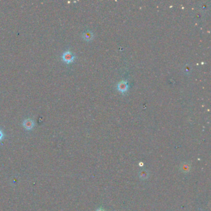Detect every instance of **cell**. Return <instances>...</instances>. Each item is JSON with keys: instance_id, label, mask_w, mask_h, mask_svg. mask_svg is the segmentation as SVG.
<instances>
[{"instance_id": "6da1fadb", "label": "cell", "mask_w": 211, "mask_h": 211, "mask_svg": "<svg viewBox=\"0 0 211 211\" xmlns=\"http://www.w3.org/2000/svg\"><path fill=\"white\" fill-rule=\"evenodd\" d=\"M76 58V55L74 54L71 52V51H70V50H66V51H64L63 53L61 55L62 60L67 64L73 63Z\"/></svg>"}, {"instance_id": "7a4b0ae2", "label": "cell", "mask_w": 211, "mask_h": 211, "mask_svg": "<svg viewBox=\"0 0 211 211\" xmlns=\"http://www.w3.org/2000/svg\"><path fill=\"white\" fill-rule=\"evenodd\" d=\"M22 126L26 130H32L35 126L34 121L31 118L25 119L22 122Z\"/></svg>"}, {"instance_id": "3957f363", "label": "cell", "mask_w": 211, "mask_h": 211, "mask_svg": "<svg viewBox=\"0 0 211 211\" xmlns=\"http://www.w3.org/2000/svg\"><path fill=\"white\" fill-rule=\"evenodd\" d=\"M117 89L119 92L122 93H125L128 91L129 89V84L126 81H120L117 85Z\"/></svg>"}, {"instance_id": "277c9868", "label": "cell", "mask_w": 211, "mask_h": 211, "mask_svg": "<svg viewBox=\"0 0 211 211\" xmlns=\"http://www.w3.org/2000/svg\"><path fill=\"white\" fill-rule=\"evenodd\" d=\"M94 33L90 31H87L82 34V38L85 41H90L94 38Z\"/></svg>"}, {"instance_id": "5b68a950", "label": "cell", "mask_w": 211, "mask_h": 211, "mask_svg": "<svg viewBox=\"0 0 211 211\" xmlns=\"http://www.w3.org/2000/svg\"><path fill=\"white\" fill-rule=\"evenodd\" d=\"M148 172L147 170H141L139 172V177L142 180H145L148 177Z\"/></svg>"}, {"instance_id": "8992f818", "label": "cell", "mask_w": 211, "mask_h": 211, "mask_svg": "<svg viewBox=\"0 0 211 211\" xmlns=\"http://www.w3.org/2000/svg\"><path fill=\"white\" fill-rule=\"evenodd\" d=\"M182 170L183 172H189V165H188V163H185L184 164L182 165Z\"/></svg>"}, {"instance_id": "52a82bcc", "label": "cell", "mask_w": 211, "mask_h": 211, "mask_svg": "<svg viewBox=\"0 0 211 211\" xmlns=\"http://www.w3.org/2000/svg\"><path fill=\"white\" fill-rule=\"evenodd\" d=\"M4 137V133L3 131V130L1 128H0V141H1V140H2L3 139Z\"/></svg>"}, {"instance_id": "ba28073f", "label": "cell", "mask_w": 211, "mask_h": 211, "mask_svg": "<svg viewBox=\"0 0 211 211\" xmlns=\"http://www.w3.org/2000/svg\"><path fill=\"white\" fill-rule=\"evenodd\" d=\"M97 211H103V210H101V209H100V210H97Z\"/></svg>"}]
</instances>
